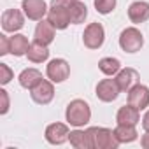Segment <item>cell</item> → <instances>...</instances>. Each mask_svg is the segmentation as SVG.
<instances>
[{"label": "cell", "mask_w": 149, "mask_h": 149, "mask_svg": "<svg viewBox=\"0 0 149 149\" xmlns=\"http://www.w3.org/2000/svg\"><path fill=\"white\" fill-rule=\"evenodd\" d=\"M88 14V9L79 0H51V7L47 11V19L56 30L67 28L70 23H83Z\"/></svg>", "instance_id": "obj_1"}, {"label": "cell", "mask_w": 149, "mask_h": 149, "mask_svg": "<svg viewBox=\"0 0 149 149\" xmlns=\"http://www.w3.org/2000/svg\"><path fill=\"white\" fill-rule=\"evenodd\" d=\"M91 118L90 105L84 100H72L67 107V121L72 126H84Z\"/></svg>", "instance_id": "obj_2"}, {"label": "cell", "mask_w": 149, "mask_h": 149, "mask_svg": "<svg viewBox=\"0 0 149 149\" xmlns=\"http://www.w3.org/2000/svg\"><path fill=\"white\" fill-rule=\"evenodd\" d=\"M144 44V39H142V33L137 30V28H126L121 32V37H119V46L123 51L126 53H137L140 51Z\"/></svg>", "instance_id": "obj_3"}, {"label": "cell", "mask_w": 149, "mask_h": 149, "mask_svg": "<svg viewBox=\"0 0 149 149\" xmlns=\"http://www.w3.org/2000/svg\"><path fill=\"white\" fill-rule=\"evenodd\" d=\"M93 132V147L98 149H116L119 140L116 139L114 132L107 128H91Z\"/></svg>", "instance_id": "obj_4"}, {"label": "cell", "mask_w": 149, "mask_h": 149, "mask_svg": "<svg viewBox=\"0 0 149 149\" xmlns=\"http://www.w3.org/2000/svg\"><path fill=\"white\" fill-rule=\"evenodd\" d=\"M104 37H105V32H104V26L100 23L88 25L86 30H84V33H83L84 46L90 47V49H98L104 44Z\"/></svg>", "instance_id": "obj_5"}, {"label": "cell", "mask_w": 149, "mask_h": 149, "mask_svg": "<svg viewBox=\"0 0 149 149\" xmlns=\"http://www.w3.org/2000/svg\"><path fill=\"white\" fill-rule=\"evenodd\" d=\"M30 95H32V100L35 104H40V105H46L53 100L54 97V88L49 81L42 79L40 83H37L32 90H30Z\"/></svg>", "instance_id": "obj_6"}, {"label": "cell", "mask_w": 149, "mask_h": 149, "mask_svg": "<svg viewBox=\"0 0 149 149\" xmlns=\"http://www.w3.org/2000/svg\"><path fill=\"white\" fill-rule=\"evenodd\" d=\"M46 74H47V77L53 83H63L68 77V74H70V67H68V63L65 60L56 58V60H51L49 61Z\"/></svg>", "instance_id": "obj_7"}, {"label": "cell", "mask_w": 149, "mask_h": 149, "mask_svg": "<svg viewBox=\"0 0 149 149\" xmlns=\"http://www.w3.org/2000/svg\"><path fill=\"white\" fill-rule=\"evenodd\" d=\"M119 91L121 90H119V84H118L116 79H104L97 86V97L102 102H112V100H116Z\"/></svg>", "instance_id": "obj_8"}, {"label": "cell", "mask_w": 149, "mask_h": 149, "mask_svg": "<svg viewBox=\"0 0 149 149\" xmlns=\"http://www.w3.org/2000/svg\"><path fill=\"white\" fill-rule=\"evenodd\" d=\"M128 104L133 105L135 109L142 111L149 105V90L142 84H135L130 91H128Z\"/></svg>", "instance_id": "obj_9"}, {"label": "cell", "mask_w": 149, "mask_h": 149, "mask_svg": "<svg viewBox=\"0 0 149 149\" xmlns=\"http://www.w3.org/2000/svg\"><path fill=\"white\" fill-rule=\"evenodd\" d=\"M23 14L18 9H7L2 14V28L6 32H18L19 28H23Z\"/></svg>", "instance_id": "obj_10"}, {"label": "cell", "mask_w": 149, "mask_h": 149, "mask_svg": "<svg viewBox=\"0 0 149 149\" xmlns=\"http://www.w3.org/2000/svg\"><path fill=\"white\" fill-rule=\"evenodd\" d=\"M68 128L63 123H53L46 128V140L49 144H63L68 140Z\"/></svg>", "instance_id": "obj_11"}, {"label": "cell", "mask_w": 149, "mask_h": 149, "mask_svg": "<svg viewBox=\"0 0 149 149\" xmlns=\"http://www.w3.org/2000/svg\"><path fill=\"white\" fill-rule=\"evenodd\" d=\"M23 11L28 16V19L40 21L47 13V7L44 0H23Z\"/></svg>", "instance_id": "obj_12"}, {"label": "cell", "mask_w": 149, "mask_h": 149, "mask_svg": "<svg viewBox=\"0 0 149 149\" xmlns=\"http://www.w3.org/2000/svg\"><path fill=\"white\" fill-rule=\"evenodd\" d=\"M53 39H54V26H53V23L49 19L47 21L40 19L37 28H35V40L44 44V46H49L53 42Z\"/></svg>", "instance_id": "obj_13"}, {"label": "cell", "mask_w": 149, "mask_h": 149, "mask_svg": "<svg viewBox=\"0 0 149 149\" xmlns=\"http://www.w3.org/2000/svg\"><path fill=\"white\" fill-rule=\"evenodd\" d=\"M116 81H118L121 91H130L135 84H139V72L133 68H125L118 74Z\"/></svg>", "instance_id": "obj_14"}, {"label": "cell", "mask_w": 149, "mask_h": 149, "mask_svg": "<svg viewBox=\"0 0 149 149\" xmlns=\"http://www.w3.org/2000/svg\"><path fill=\"white\" fill-rule=\"evenodd\" d=\"M140 116H139V109H135L133 105H125L118 111V116H116V121L118 125H130V126H135L139 123Z\"/></svg>", "instance_id": "obj_15"}, {"label": "cell", "mask_w": 149, "mask_h": 149, "mask_svg": "<svg viewBox=\"0 0 149 149\" xmlns=\"http://www.w3.org/2000/svg\"><path fill=\"white\" fill-rule=\"evenodd\" d=\"M128 18L132 23H144L149 19V4L147 2H133L128 7Z\"/></svg>", "instance_id": "obj_16"}, {"label": "cell", "mask_w": 149, "mask_h": 149, "mask_svg": "<svg viewBox=\"0 0 149 149\" xmlns=\"http://www.w3.org/2000/svg\"><path fill=\"white\" fill-rule=\"evenodd\" d=\"M68 140L74 147H93V132L91 128H88L86 132H81V130L70 132Z\"/></svg>", "instance_id": "obj_17"}, {"label": "cell", "mask_w": 149, "mask_h": 149, "mask_svg": "<svg viewBox=\"0 0 149 149\" xmlns=\"http://www.w3.org/2000/svg\"><path fill=\"white\" fill-rule=\"evenodd\" d=\"M26 56H28V60L33 61V63H42V61H46L47 56H49L47 46H44V44L33 40V44H30V47H28Z\"/></svg>", "instance_id": "obj_18"}, {"label": "cell", "mask_w": 149, "mask_h": 149, "mask_svg": "<svg viewBox=\"0 0 149 149\" xmlns=\"http://www.w3.org/2000/svg\"><path fill=\"white\" fill-rule=\"evenodd\" d=\"M42 81V74L37 68H26L19 74V84L26 90H32L37 83Z\"/></svg>", "instance_id": "obj_19"}, {"label": "cell", "mask_w": 149, "mask_h": 149, "mask_svg": "<svg viewBox=\"0 0 149 149\" xmlns=\"http://www.w3.org/2000/svg\"><path fill=\"white\" fill-rule=\"evenodd\" d=\"M28 39L25 35H14L9 37V53H13L14 56H23L28 53Z\"/></svg>", "instance_id": "obj_20"}, {"label": "cell", "mask_w": 149, "mask_h": 149, "mask_svg": "<svg viewBox=\"0 0 149 149\" xmlns=\"http://www.w3.org/2000/svg\"><path fill=\"white\" fill-rule=\"evenodd\" d=\"M114 135L119 142H132L137 139V130L135 126H130V125H118L114 130Z\"/></svg>", "instance_id": "obj_21"}, {"label": "cell", "mask_w": 149, "mask_h": 149, "mask_svg": "<svg viewBox=\"0 0 149 149\" xmlns=\"http://www.w3.org/2000/svg\"><path fill=\"white\" fill-rule=\"evenodd\" d=\"M98 67H100V70L105 74V76H114V74L119 72L121 63L116 58H102L100 63H98Z\"/></svg>", "instance_id": "obj_22"}, {"label": "cell", "mask_w": 149, "mask_h": 149, "mask_svg": "<svg viewBox=\"0 0 149 149\" xmlns=\"http://www.w3.org/2000/svg\"><path fill=\"white\" fill-rule=\"evenodd\" d=\"M116 7V0H95V9L100 14H109Z\"/></svg>", "instance_id": "obj_23"}, {"label": "cell", "mask_w": 149, "mask_h": 149, "mask_svg": "<svg viewBox=\"0 0 149 149\" xmlns=\"http://www.w3.org/2000/svg\"><path fill=\"white\" fill-rule=\"evenodd\" d=\"M13 76H14L13 70H11L6 63H0V83H2V84H7V83L13 79Z\"/></svg>", "instance_id": "obj_24"}, {"label": "cell", "mask_w": 149, "mask_h": 149, "mask_svg": "<svg viewBox=\"0 0 149 149\" xmlns=\"http://www.w3.org/2000/svg\"><path fill=\"white\" fill-rule=\"evenodd\" d=\"M0 100H2V114H6L9 111V97H7V91L6 90H0Z\"/></svg>", "instance_id": "obj_25"}, {"label": "cell", "mask_w": 149, "mask_h": 149, "mask_svg": "<svg viewBox=\"0 0 149 149\" xmlns=\"http://www.w3.org/2000/svg\"><path fill=\"white\" fill-rule=\"evenodd\" d=\"M9 53V37L0 35V54H7Z\"/></svg>", "instance_id": "obj_26"}, {"label": "cell", "mask_w": 149, "mask_h": 149, "mask_svg": "<svg viewBox=\"0 0 149 149\" xmlns=\"http://www.w3.org/2000/svg\"><path fill=\"white\" fill-rule=\"evenodd\" d=\"M140 144H142V147L149 149V132H146V135H142V139H140Z\"/></svg>", "instance_id": "obj_27"}, {"label": "cell", "mask_w": 149, "mask_h": 149, "mask_svg": "<svg viewBox=\"0 0 149 149\" xmlns=\"http://www.w3.org/2000/svg\"><path fill=\"white\" fill-rule=\"evenodd\" d=\"M142 126H144L146 132H149V111L146 112V116H144V119H142Z\"/></svg>", "instance_id": "obj_28"}]
</instances>
